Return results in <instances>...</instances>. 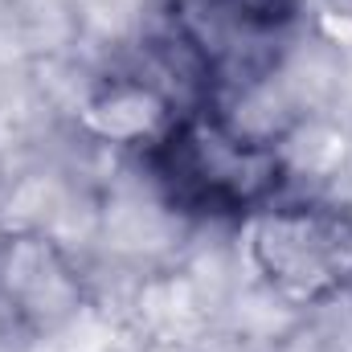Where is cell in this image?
Segmentation results:
<instances>
[{
  "mask_svg": "<svg viewBox=\"0 0 352 352\" xmlns=\"http://www.w3.org/2000/svg\"><path fill=\"white\" fill-rule=\"evenodd\" d=\"M148 168L180 213L242 217L274 197L283 164L213 107H188L152 140Z\"/></svg>",
  "mask_w": 352,
  "mask_h": 352,
  "instance_id": "1",
  "label": "cell"
},
{
  "mask_svg": "<svg viewBox=\"0 0 352 352\" xmlns=\"http://www.w3.org/2000/svg\"><path fill=\"white\" fill-rule=\"evenodd\" d=\"M295 0H176L173 25L188 62L213 78L242 45H266L291 21Z\"/></svg>",
  "mask_w": 352,
  "mask_h": 352,
  "instance_id": "2",
  "label": "cell"
}]
</instances>
